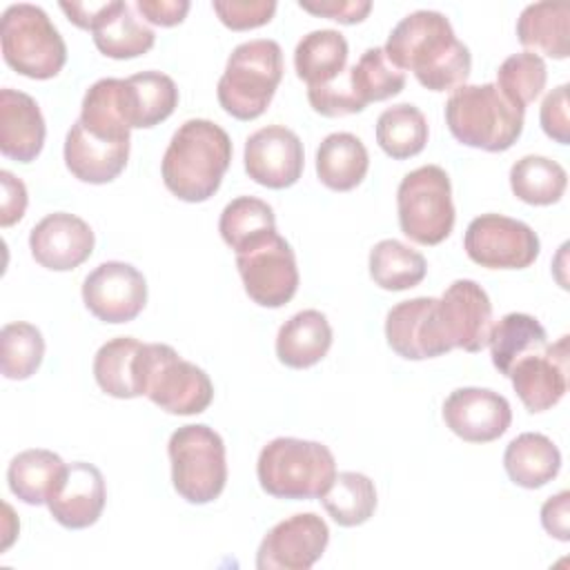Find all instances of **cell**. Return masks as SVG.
Segmentation results:
<instances>
[{
	"mask_svg": "<svg viewBox=\"0 0 570 570\" xmlns=\"http://www.w3.org/2000/svg\"><path fill=\"white\" fill-rule=\"evenodd\" d=\"M4 62L20 76L49 80L67 62V45L45 9L18 2L4 9L0 24Z\"/></svg>",
	"mask_w": 570,
	"mask_h": 570,
	"instance_id": "8992f818",
	"label": "cell"
},
{
	"mask_svg": "<svg viewBox=\"0 0 570 570\" xmlns=\"http://www.w3.org/2000/svg\"><path fill=\"white\" fill-rule=\"evenodd\" d=\"M568 510H570V492L561 490L559 494L550 497L541 505V525L546 532L559 541H570V525H568Z\"/></svg>",
	"mask_w": 570,
	"mask_h": 570,
	"instance_id": "c3c4849f",
	"label": "cell"
},
{
	"mask_svg": "<svg viewBox=\"0 0 570 570\" xmlns=\"http://www.w3.org/2000/svg\"><path fill=\"white\" fill-rule=\"evenodd\" d=\"M2 183V203H0V225L11 227L16 225L27 209V187L20 178H16L11 171H0Z\"/></svg>",
	"mask_w": 570,
	"mask_h": 570,
	"instance_id": "bcb514c9",
	"label": "cell"
},
{
	"mask_svg": "<svg viewBox=\"0 0 570 570\" xmlns=\"http://www.w3.org/2000/svg\"><path fill=\"white\" fill-rule=\"evenodd\" d=\"M283 78V49L276 40L256 38L240 42L227 58L218 80V102L236 120L265 114Z\"/></svg>",
	"mask_w": 570,
	"mask_h": 570,
	"instance_id": "5b68a950",
	"label": "cell"
},
{
	"mask_svg": "<svg viewBox=\"0 0 570 570\" xmlns=\"http://www.w3.org/2000/svg\"><path fill=\"white\" fill-rule=\"evenodd\" d=\"M401 232L419 245L443 243L454 227L450 176L439 165H423L403 176L396 189Z\"/></svg>",
	"mask_w": 570,
	"mask_h": 570,
	"instance_id": "ba28073f",
	"label": "cell"
},
{
	"mask_svg": "<svg viewBox=\"0 0 570 570\" xmlns=\"http://www.w3.org/2000/svg\"><path fill=\"white\" fill-rule=\"evenodd\" d=\"M67 463L51 450L33 448L16 454L7 468L9 490L27 505L47 503Z\"/></svg>",
	"mask_w": 570,
	"mask_h": 570,
	"instance_id": "1f68e13d",
	"label": "cell"
},
{
	"mask_svg": "<svg viewBox=\"0 0 570 570\" xmlns=\"http://www.w3.org/2000/svg\"><path fill=\"white\" fill-rule=\"evenodd\" d=\"M116 0H107V2H60V9L67 13V18L87 31H96L107 16L111 13Z\"/></svg>",
	"mask_w": 570,
	"mask_h": 570,
	"instance_id": "681fc988",
	"label": "cell"
},
{
	"mask_svg": "<svg viewBox=\"0 0 570 570\" xmlns=\"http://www.w3.org/2000/svg\"><path fill=\"white\" fill-rule=\"evenodd\" d=\"M256 476L269 497L318 499L336 476V461L330 448L318 441L278 436L263 445Z\"/></svg>",
	"mask_w": 570,
	"mask_h": 570,
	"instance_id": "277c9868",
	"label": "cell"
},
{
	"mask_svg": "<svg viewBox=\"0 0 570 570\" xmlns=\"http://www.w3.org/2000/svg\"><path fill=\"white\" fill-rule=\"evenodd\" d=\"M125 100L129 127L149 129L174 114L178 87L167 73L140 71L125 78Z\"/></svg>",
	"mask_w": 570,
	"mask_h": 570,
	"instance_id": "f546056e",
	"label": "cell"
},
{
	"mask_svg": "<svg viewBox=\"0 0 570 570\" xmlns=\"http://www.w3.org/2000/svg\"><path fill=\"white\" fill-rule=\"evenodd\" d=\"M525 111L514 107L494 82L461 85L445 102L450 134L468 147L483 151L510 149L523 131Z\"/></svg>",
	"mask_w": 570,
	"mask_h": 570,
	"instance_id": "3957f363",
	"label": "cell"
},
{
	"mask_svg": "<svg viewBox=\"0 0 570 570\" xmlns=\"http://www.w3.org/2000/svg\"><path fill=\"white\" fill-rule=\"evenodd\" d=\"M350 80L365 107L370 102L387 100L401 94L405 87V73L390 62L383 47L365 49L358 62L350 67Z\"/></svg>",
	"mask_w": 570,
	"mask_h": 570,
	"instance_id": "ab89813d",
	"label": "cell"
},
{
	"mask_svg": "<svg viewBox=\"0 0 570 570\" xmlns=\"http://www.w3.org/2000/svg\"><path fill=\"white\" fill-rule=\"evenodd\" d=\"M512 194L528 205H552L559 203L568 187L566 169L546 156H523L510 167Z\"/></svg>",
	"mask_w": 570,
	"mask_h": 570,
	"instance_id": "e575fe53",
	"label": "cell"
},
{
	"mask_svg": "<svg viewBox=\"0 0 570 570\" xmlns=\"http://www.w3.org/2000/svg\"><path fill=\"white\" fill-rule=\"evenodd\" d=\"M463 249L481 267L523 269L537 261L541 243L523 220L503 214H481L470 220Z\"/></svg>",
	"mask_w": 570,
	"mask_h": 570,
	"instance_id": "8fae6325",
	"label": "cell"
},
{
	"mask_svg": "<svg viewBox=\"0 0 570 570\" xmlns=\"http://www.w3.org/2000/svg\"><path fill=\"white\" fill-rule=\"evenodd\" d=\"M174 490L194 505L220 497L227 483V456L220 434L205 423L178 428L167 443Z\"/></svg>",
	"mask_w": 570,
	"mask_h": 570,
	"instance_id": "52a82bcc",
	"label": "cell"
},
{
	"mask_svg": "<svg viewBox=\"0 0 570 570\" xmlns=\"http://www.w3.org/2000/svg\"><path fill=\"white\" fill-rule=\"evenodd\" d=\"M298 7L321 18L336 20L341 24H356L372 11L370 0H301Z\"/></svg>",
	"mask_w": 570,
	"mask_h": 570,
	"instance_id": "f6af8a7d",
	"label": "cell"
},
{
	"mask_svg": "<svg viewBox=\"0 0 570 570\" xmlns=\"http://www.w3.org/2000/svg\"><path fill=\"white\" fill-rule=\"evenodd\" d=\"M445 425L468 443H490L512 423L505 396L488 387H459L443 401Z\"/></svg>",
	"mask_w": 570,
	"mask_h": 570,
	"instance_id": "e0dca14e",
	"label": "cell"
},
{
	"mask_svg": "<svg viewBox=\"0 0 570 570\" xmlns=\"http://www.w3.org/2000/svg\"><path fill=\"white\" fill-rule=\"evenodd\" d=\"M247 176L269 189H285L298 183L305 165L301 138L285 125H267L245 140Z\"/></svg>",
	"mask_w": 570,
	"mask_h": 570,
	"instance_id": "9a60e30c",
	"label": "cell"
},
{
	"mask_svg": "<svg viewBox=\"0 0 570 570\" xmlns=\"http://www.w3.org/2000/svg\"><path fill=\"white\" fill-rule=\"evenodd\" d=\"M367 167V149L363 140L350 131L325 136L316 149V176L332 191H350L358 187Z\"/></svg>",
	"mask_w": 570,
	"mask_h": 570,
	"instance_id": "484cf974",
	"label": "cell"
},
{
	"mask_svg": "<svg viewBox=\"0 0 570 570\" xmlns=\"http://www.w3.org/2000/svg\"><path fill=\"white\" fill-rule=\"evenodd\" d=\"M212 9L232 31H247L267 24L276 13L274 0H214Z\"/></svg>",
	"mask_w": 570,
	"mask_h": 570,
	"instance_id": "7bdbcfd3",
	"label": "cell"
},
{
	"mask_svg": "<svg viewBox=\"0 0 570 570\" xmlns=\"http://www.w3.org/2000/svg\"><path fill=\"white\" fill-rule=\"evenodd\" d=\"M236 267L247 296L261 307H283L298 289L294 249L278 232L238 252Z\"/></svg>",
	"mask_w": 570,
	"mask_h": 570,
	"instance_id": "30bf717a",
	"label": "cell"
},
{
	"mask_svg": "<svg viewBox=\"0 0 570 570\" xmlns=\"http://www.w3.org/2000/svg\"><path fill=\"white\" fill-rule=\"evenodd\" d=\"M321 503L338 525H361L376 510L374 481L361 472H336L330 488L321 494Z\"/></svg>",
	"mask_w": 570,
	"mask_h": 570,
	"instance_id": "d590c367",
	"label": "cell"
},
{
	"mask_svg": "<svg viewBox=\"0 0 570 570\" xmlns=\"http://www.w3.org/2000/svg\"><path fill=\"white\" fill-rule=\"evenodd\" d=\"M488 345H490L492 365L503 376H510L512 367L523 356L546 350L548 334L534 316L523 312H510L492 325Z\"/></svg>",
	"mask_w": 570,
	"mask_h": 570,
	"instance_id": "4dcf8cb0",
	"label": "cell"
},
{
	"mask_svg": "<svg viewBox=\"0 0 570 570\" xmlns=\"http://www.w3.org/2000/svg\"><path fill=\"white\" fill-rule=\"evenodd\" d=\"M47 136L38 102L18 89H0V151L18 163H31Z\"/></svg>",
	"mask_w": 570,
	"mask_h": 570,
	"instance_id": "44dd1931",
	"label": "cell"
},
{
	"mask_svg": "<svg viewBox=\"0 0 570 570\" xmlns=\"http://www.w3.org/2000/svg\"><path fill=\"white\" fill-rule=\"evenodd\" d=\"M548 69L541 56L532 51H521L508 56L499 71H497V89L519 109L525 111V107L539 98V94L546 89Z\"/></svg>",
	"mask_w": 570,
	"mask_h": 570,
	"instance_id": "60d3db41",
	"label": "cell"
},
{
	"mask_svg": "<svg viewBox=\"0 0 570 570\" xmlns=\"http://www.w3.org/2000/svg\"><path fill=\"white\" fill-rule=\"evenodd\" d=\"M307 100L312 109L327 118L350 116L365 109V105L358 100L352 80H350V67L332 82L321 87H307Z\"/></svg>",
	"mask_w": 570,
	"mask_h": 570,
	"instance_id": "b9f144b4",
	"label": "cell"
},
{
	"mask_svg": "<svg viewBox=\"0 0 570 570\" xmlns=\"http://www.w3.org/2000/svg\"><path fill=\"white\" fill-rule=\"evenodd\" d=\"M541 129L548 138L559 145L570 142V118H568V85L554 87L541 102L539 111Z\"/></svg>",
	"mask_w": 570,
	"mask_h": 570,
	"instance_id": "ee69618b",
	"label": "cell"
},
{
	"mask_svg": "<svg viewBox=\"0 0 570 570\" xmlns=\"http://www.w3.org/2000/svg\"><path fill=\"white\" fill-rule=\"evenodd\" d=\"M385 56L396 69H410L430 91H450L465 85L472 56L454 36L441 11L419 9L407 13L387 36Z\"/></svg>",
	"mask_w": 570,
	"mask_h": 570,
	"instance_id": "6da1fadb",
	"label": "cell"
},
{
	"mask_svg": "<svg viewBox=\"0 0 570 570\" xmlns=\"http://www.w3.org/2000/svg\"><path fill=\"white\" fill-rule=\"evenodd\" d=\"M105 501L107 488L102 472L94 463L76 461L65 468L47 499V508L62 528L82 530L100 519Z\"/></svg>",
	"mask_w": 570,
	"mask_h": 570,
	"instance_id": "ffe728a7",
	"label": "cell"
},
{
	"mask_svg": "<svg viewBox=\"0 0 570 570\" xmlns=\"http://www.w3.org/2000/svg\"><path fill=\"white\" fill-rule=\"evenodd\" d=\"M528 412L554 407L568 390V336L523 356L508 376Z\"/></svg>",
	"mask_w": 570,
	"mask_h": 570,
	"instance_id": "d6986e66",
	"label": "cell"
},
{
	"mask_svg": "<svg viewBox=\"0 0 570 570\" xmlns=\"http://www.w3.org/2000/svg\"><path fill=\"white\" fill-rule=\"evenodd\" d=\"M129 160V142L96 138L76 120L65 138V165L82 183L105 185L122 174Z\"/></svg>",
	"mask_w": 570,
	"mask_h": 570,
	"instance_id": "7402d4cb",
	"label": "cell"
},
{
	"mask_svg": "<svg viewBox=\"0 0 570 570\" xmlns=\"http://www.w3.org/2000/svg\"><path fill=\"white\" fill-rule=\"evenodd\" d=\"M45 356V338L31 323H7L0 332V370L4 379L24 381L40 367Z\"/></svg>",
	"mask_w": 570,
	"mask_h": 570,
	"instance_id": "f35d334b",
	"label": "cell"
},
{
	"mask_svg": "<svg viewBox=\"0 0 570 570\" xmlns=\"http://www.w3.org/2000/svg\"><path fill=\"white\" fill-rule=\"evenodd\" d=\"M503 468L512 483L525 490H537L559 474L561 452L546 434L523 432L508 443Z\"/></svg>",
	"mask_w": 570,
	"mask_h": 570,
	"instance_id": "4316f807",
	"label": "cell"
},
{
	"mask_svg": "<svg viewBox=\"0 0 570 570\" xmlns=\"http://www.w3.org/2000/svg\"><path fill=\"white\" fill-rule=\"evenodd\" d=\"M82 301L102 323H129L147 303V281L134 265L107 261L82 281Z\"/></svg>",
	"mask_w": 570,
	"mask_h": 570,
	"instance_id": "4fadbf2b",
	"label": "cell"
},
{
	"mask_svg": "<svg viewBox=\"0 0 570 570\" xmlns=\"http://www.w3.org/2000/svg\"><path fill=\"white\" fill-rule=\"evenodd\" d=\"M94 232L76 214L53 212L38 220L29 234V249L38 265L51 272H69L94 252Z\"/></svg>",
	"mask_w": 570,
	"mask_h": 570,
	"instance_id": "ac0fdd59",
	"label": "cell"
},
{
	"mask_svg": "<svg viewBox=\"0 0 570 570\" xmlns=\"http://www.w3.org/2000/svg\"><path fill=\"white\" fill-rule=\"evenodd\" d=\"M347 40L336 29H316L305 33L294 49L296 76L307 87H321L336 80L347 69Z\"/></svg>",
	"mask_w": 570,
	"mask_h": 570,
	"instance_id": "f1b7e54d",
	"label": "cell"
},
{
	"mask_svg": "<svg viewBox=\"0 0 570 570\" xmlns=\"http://www.w3.org/2000/svg\"><path fill=\"white\" fill-rule=\"evenodd\" d=\"M441 330L450 347L481 352L492 330V303L488 292L470 281H454L436 303Z\"/></svg>",
	"mask_w": 570,
	"mask_h": 570,
	"instance_id": "5bb4252c",
	"label": "cell"
},
{
	"mask_svg": "<svg viewBox=\"0 0 570 570\" xmlns=\"http://www.w3.org/2000/svg\"><path fill=\"white\" fill-rule=\"evenodd\" d=\"M145 343L134 336H118L100 345L94 356V379L114 399L142 396Z\"/></svg>",
	"mask_w": 570,
	"mask_h": 570,
	"instance_id": "603a6c76",
	"label": "cell"
},
{
	"mask_svg": "<svg viewBox=\"0 0 570 570\" xmlns=\"http://www.w3.org/2000/svg\"><path fill=\"white\" fill-rule=\"evenodd\" d=\"M138 13L158 27H176L189 11L187 0H136Z\"/></svg>",
	"mask_w": 570,
	"mask_h": 570,
	"instance_id": "7dc6e473",
	"label": "cell"
},
{
	"mask_svg": "<svg viewBox=\"0 0 570 570\" xmlns=\"http://www.w3.org/2000/svg\"><path fill=\"white\" fill-rule=\"evenodd\" d=\"M223 240L238 254L276 232L274 209L254 196H238L225 205L218 220Z\"/></svg>",
	"mask_w": 570,
	"mask_h": 570,
	"instance_id": "74e56055",
	"label": "cell"
},
{
	"mask_svg": "<svg viewBox=\"0 0 570 570\" xmlns=\"http://www.w3.org/2000/svg\"><path fill=\"white\" fill-rule=\"evenodd\" d=\"M439 298L416 296L396 303L385 316L387 345L407 361L434 358L450 352V343L441 330Z\"/></svg>",
	"mask_w": 570,
	"mask_h": 570,
	"instance_id": "2e32d148",
	"label": "cell"
},
{
	"mask_svg": "<svg viewBox=\"0 0 570 570\" xmlns=\"http://www.w3.org/2000/svg\"><path fill=\"white\" fill-rule=\"evenodd\" d=\"M376 142L394 160H405L423 151L428 142V120L410 102L387 107L376 120Z\"/></svg>",
	"mask_w": 570,
	"mask_h": 570,
	"instance_id": "8d00e7d4",
	"label": "cell"
},
{
	"mask_svg": "<svg viewBox=\"0 0 570 570\" xmlns=\"http://www.w3.org/2000/svg\"><path fill=\"white\" fill-rule=\"evenodd\" d=\"M142 392L154 405L178 416L200 414L214 399L207 372L165 343H145Z\"/></svg>",
	"mask_w": 570,
	"mask_h": 570,
	"instance_id": "9c48e42d",
	"label": "cell"
},
{
	"mask_svg": "<svg viewBox=\"0 0 570 570\" xmlns=\"http://www.w3.org/2000/svg\"><path fill=\"white\" fill-rule=\"evenodd\" d=\"M232 163L227 131L205 118L185 120L171 136L163 156V183L185 203L212 198Z\"/></svg>",
	"mask_w": 570,
	"mask_h": 570,
	"instance_id": "7a4b0ae2",
	"label": "cell"
},
{
	"mask_svg": "<svg viewBox=\"0 0 570 570\" xmlns=\"http://www.w3.org/2000/svg\"><path fill=\"white\" fill-rule=\"evenodd\" d=\"M425 274V256L396 238L379 240L370 252V276L381 289L403 292L416 287Z\"/></svg>",
	"mask_w": 570,
	"mask_h": 570,
	"instance_id": "836d02e7",
	"label": "cell"
},
{
	"mask_svg": "<svg viewBox=\"0 0 570 570\" xmlns=\"http://www.w3.org/2000/svg\"><path fill=\"white\" fill-rule=\"evenodd\" d=\"M89 134L111 142H129V118L122 78L96 80L80 105L78 118Z\"/></svg>",
	"mask_w": 570,
	"mask_h": 570,
	"instance_id": "83f0119b",
	"label": "cell"
},
{
	"mask_svg": "<svg viewBox=\"0 0 570 570\" xmlns=\"http://www.w3.org/2000/svg\"><path fill=\"white\" fill-rule=\"evenodd\" d=\"M332 347V325L318 309H303L287 318L276 334V356L292 370H305L325 358Z\"/></svg>",
	"mask_w": 570,
	"mask_h": 570,
	"instance_id": "cb8c5ba5",
	"label": "cell"
},
{
	"mask_svg": "<svg viewBox=\"0 0 570 570\" xmlns=\"http://www.w3.org/2000/svg\"><path fill=\"white\" fill-rule=\"evenodd\" d=\"M517 38L532 53L554 60L570 56V7L566 2L528 4L517 20Z\"/></svg>",
	"mask_w": 570,
	"mask_h": 570,
	"instance_id": "d4e9b609",
	"label": "cell"
},
{
	"mask_svg": "<svg viewBox=\"0 0 570 570\" xmlns=\"http://www.w3.org/2000/svg\"><path fill=\"white\" fill-rule=\"evenodd\" d=\"M327 543V523L314 512H298L267 530L256 552V568L309 570L323 557Z\"/></svg>",
	"mask_w": 570,
	"mask_h": 570,
	"instance_id": "7c38bea8",
	"label": "cell"
},
{
	"mask_svg": "<svg viewBox=\"0 0 570 570\" xmlns=\"http://www.w3.org/2000/svg\"><path fill=\"white\" fill-rule=\"evenodd\" d=\"M156 42V33L136 18L134 7L116 0L107 20L94 31L96 49L116 60L138 58L147 53Z\"/></svg>",
	"mask_w": 570,
	"mask_h": 570,
	"instance_id": "d6a6232c",
	"label": "cell"
}]
</instances>
